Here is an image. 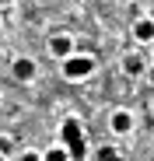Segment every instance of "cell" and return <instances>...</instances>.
<instances>
[{"instance_id": "6da1fadb", "label": "cell", "mask_w": 154, "mask_h": 161, "mask_svg": "<svg viewBox=\"0 0 154 161\" xmlns=\"http://www.w3.org/2000/svg\"><path fill=\"white\" fill-rule=\"evenodd\" d=\"M95 56H91V53H70V56L67 60H60V70H63V77L67 80H74V84H77V80H88L91 74H95Z\"/></svg>"}, {"instance_id": "7a4b0ae2", "label": "cell", "mask_w": 154, "mask_h": 161, "mask_svg": "<svg viewBox=\"0 0 154 161\" xmlns=\"http://www.w3.org/2000/svg\"><path fill=\"white\" fill-rule=\"evenodd\" d=\"M133 130H137V116L130 109H112L109 112V133L112 137H130Z\"/></svg>"}, {"instance_id": "3957f363", "label": "cell", "mask_w": 154, "mask_h": 161, "mask_svg": "<svg viewBox=\"0 0 154 161\" xmlns=\"http://www.w3.org/2000/svg\"><path fill=\"white\" fill-rule=\"evenodd\" d=\"M11 77L18 80V84H32V80L39 77L35 56H14V60H11Z\"/></svg>"}, {"instance_id": "277c9868", "label": "cell", "mask_w": 154, "mask_h": 161, "mask_svg": "<svg viewBox=\"0 0 154 161\" xmlns=\"http://www.w3.org/2000/svg\"><path fill=\"white\" fill-rule=\"evenodd\" d=\"M46 49H49V56H53V60H67L70 53H77V46H74V35H67V32H56V35H49Z\"/></svg>"}, {"instance_id": "5b68a950", "label": "cell", "mask_w": 154, "mask_h": 161, "mask_svg": "<svg viewBox=\"0 0 154 161\" xmlns=\"http://www.w3.org/2000/svg\"><path fill=\"white\" fill-rule=\"evenodd\" d=\"M84 140V133H81V123H77V119H67L63 123V147L70 151V154H81V144Z\"/></svg>"}, {"instance_id": "8992f818", "label": "cell", "mask_w": 154, "mask_h": 161, "mask_svg": "<svg viewBox=\"0 0 154 161\" xmlns=\"http://www.w3.org/2000/svg\"><path fill=\"white\" fill-rule=\"evenodd\" d=\"M130 35L140 46H154V18H137L133 28H130Z\"/></svg>"}, {"instance_id": "52a82bcc", "label": "cell", "mask_w": 154, "mask_h": 161, "mask_svg": "<svg viewBox=\"0 0 154 161\" xmlns=\"http://www.w3.org/2000/svg\"><path fill=\"white\" fill-rule=\"evenodd\" d=\"M119 67H123L126 77H144L147 74V60L140 56V53H126V56L119 60Z\"/></svg>"}, {"instance_id": "ba28073f", "label": "cell", "mask_w": 154, "mask_h": 161, "mask_svg": "<svg viewBox=\"0 0 154 161\" xmlns=\"http://www.w3.org/2000/svg\"><path fill=\"white\" fill-rule=\"evenodd\" d=\"M42 161H74V154H70L63 144H53L49 151H42Z\"/></svg>"}, {"instance_id": "9c48e42d", "label": "cell", "mask_w": 154, "mask_h": 161, "mask_svg": "<svg viewBox=\"0 0 154 161\" xmlns=\"http://www.w3.org/2000/svg\"><path fill=\"white\" fill-rule=\"evenodd\" d=\"M14 161H42V151H32V147H28V151H21Z\"/></svg>"}, {"instance_id": "30bf717a", "label": "cell", "mask_w": 154, "mask_h": 161, "mask_svg": "<svg viewBox=\"0 0 154 161\" xmlns=\"http://www.w3.org/2000/svg\"><path fill=\"white\" fill-rule=\"evenodd\" d=\"M147 80H151V84H154V67H147Z\"/></svg>"}, {"instance_id": "8fae6325", "label": "cell", "mask_w": 154, "mask_h": 161, "mask_svg": "<svg viewBox=\"0 0 154 161\" xmlns=\"http://www.w3.org/2000/svg\"><path fill=\"white\" fill-rule=\"evenodd\" d=\"M14 4V0H0V11H4V7H11Z\"/></svg>"}, {"instance_id": "7c38bea8", "label": "cell", "mask_w": 154, "mask_h": 161, "mask_svg": "<svg viewBox=\"0 0 154 161\" xmlns=\"http://www.w3.org/2000/svg\"><path fill=\"white\" fill-rule=\"evenodd\" d=\"M0 161H7V154H0Z\"/></svg>"}]
</instances>
